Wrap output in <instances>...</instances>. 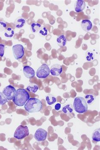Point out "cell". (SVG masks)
<instances>
[{"label":"cell","mask_w":100,"mask_h":150,"mask_svg":"<svg viewBox=\"0 0 100 150\" xmlns=\"http://www.w3.org/2000/svg\"><path fill=\"white\" fill-rule=\"evenodd\" d=\"M30 99L28 93L25 89L19 88L16 90L12 101L17 106L22 107Z\"/></svg>","instance_id":"cell-1"},{"label":"cell","mask_w":100,"mask_h":150,"mask_svg":"<svg viewBox=\"0 0 100 150\" xmlns=\"http://www.w3.org/2000/svg\"><path fill=\"white\" fill-rule=\"evenodd\" d=\"M25 109L29 113H35L39 112L42 109V102L36 98L29 99L24 105Z\"/></svg>","instance_id":"cell-2"},{"label":"cell","mask_w":100,"mask_h":150,"mask_svg":"<svg viewBox=\"0 0 100 150\" xmlns=\"http://www.w3.org/2000/svg\"><path fill=\"white\" fill-rule=\"evenodd\" d=\"M73 108L78 113H84L88 110V104L83 97H76L74 101Z\"/></svg>","instance_id":"cell-3"},{"label":"cell","mask_w":100,"mask_h":150,"mask_svg":"<svg viewBox=\"0 0 100 150\" xmlns=\"http://www.w3.org/2000/svg\"><path fill=\"white\" fill-rule=\"evenodd\" d=\"M29 135L28 128L26 126L20 125L16 129L14 137L17 139H22Z\"/></svg>","instance_id":"cell-4"},{"label":"cell","mask_w":100,"mask_h":150,"mask_svg":"<svg viewBox=\"0 0 100 150\" xmlns=\"http://www.w3.org/2000/svg\"><path fill=\"white\" fill-rule=\"evenodd\" d=\"M50 74V69L46 64H43L36 71V76L39 79H45L48 77Z\"/></svg>","instance_id":"cell-5"},{"label":"cell","mask_w":100,"mask_h":150,"mask_svg":"<svg viewBox=\"0 0 100 150\" xmlns=\"http://www.w3.org/2000/svg\"><path fill=\"white\" fill-rule=\"evenodd\" d=\"M12 51L14 57L16 60L22 58L24 55V49L23 46L22 44L14 45L12 46Z\"/></svg>","instance_id":"cell-6"},{"label":"cell","mask_w":100,"mask_h":150,"mask_svg":"<svg viewBox=\"0 0 100 150\" xmlns=\"http://www.w3.org/2000/svg\"><path fill=\"white\" fill-rule=\"evenodd\" d=\"M16 90L11 85L7 86L3 90L2 93L8 100H11L15 96Z\"/></svg>","instance_id":"cell-7"},{"label":"cell","mask_w":100,"mask_h":150,"mask_svg":"<svg viewBox=\"0 0 100 150\" xmlns=\"http://www.w3.org/2000/svg\"><path fill=\"white\" fill-rule=\"evenodd\" d=\"M47 136V132L44 129L39 128L36 131L34 137L38 142L46 140Z\"/></svg>","instance_id":"cell-8"},{"label":"cell","mask_w":100,"mask_h":150,"mask_svg":"<svg viewBox=\"0 0 100 150\" xmlns=\"http://www.w3.org/2000/svg\"><path fill=\"white\" fill-rule=\"evenodd\" d=\"M63 72L62 66L59 64L53 65L50 69V73L52 76H58Z\"/></svg>","instance_id":"cell-9"},{"label":"cell","mask_w":100,"mask_h":150,"mask_svg":"<svg viewBox=\"0 0 100 150\" xmlns=\"http://www.w3.org/2000/svg\"><path fill=\"white\" fill-rule=\"evenodd\" d=\"M23 72L25 76L27 78L31 79L35 76V71L29 66H25L23 69Z\"/></svg>","instance_id":"cell-10"},{"label":"cell","mask_w":100,"mask_h":150,"mask_svg":"<svg viewBox=\"0 0 100 150\" xmlns=\"http://www.w3.org/2000/svg\"><path fill=\"white\" fill-rule=\"evenodd\" d=\"M86 3L83 0H77L76 1L74 5V8L76 12H80L85 9Z\"/></svg>","instance_id":"cell-11"},{"label":"cell","mask_w":100,"mask_h":150,"mask_svg":"<svg viewBox=\"0 0 100 150\" xmlns=\"http://www.w3.org/2000/svg\"><path fill=\"white\" fill-rule=\"evenodd\" d=\"M81 26L84 31L88 32L92 29L93 24L89 20H84L81 23Z\"/></svg>","instance_id":"cell-12"},{"label":"cell","mask_w":100,"mask_h":150,"mask_svg":"<svg viewBox=\"0 0 100 150\" xmlns=\"http://www.w3.org/2000/svg\"><path fill=\"white\" fill-rule=\"evenodd\" d=\"M26 23V21L23 17H19L15 20L14 24L16 28L21 29L25 25Z\"/></svg>","instance_id":"cell-13"},{"label":"cell","mask_w":100,"mask_h":150,"mask_svg":"<svg viewBox=\"0 0 100 150\" xmlns=\"http://www.w3.org/2000/svg\"><path fill=\"white\" fill-rule=\"evenodd\" d=\"M56 42L59 46L63 47L66 45L67 39L64 35H60L57 37Z\"/></svg>","instance_id":"cell-14"},{"label":"cell","mask_w":100,"mask_h":150,"mask_svg":"<svg viewBox=\"0 0 100 150\" xmlns=\"http://www.w3.org/2000/svg\"><path fill=\"white\" fill-rule=\"evenodd\" d=\"M42 27V26L41 24L37 22H33L30 25V30L32 33L35 34L38 32Z\"/></svg>","instance_id":"cell-15"},{"label":"cell","mask_w":100,"mask_h":150,"mask_svg":"<svg viewBox=\"0 0 100 150\" xmlns=\"http://www.w3.org/2000/svg\"><path fill=\"white\" fill-rule=\"evenodd\" d=\"M46 101L49 105H52L57 101L56 98L51 94H48L46 97Z\"/></svg>","instance_id":"cell-16"},{"label":"cell","mask_w":100,"mask_h":150,"mask_svg":"<svg viewBox=\"0 0 100 150\" xmlns=\"http://www.w3.org/2000/svg\"><path fill=\"white\" fill-rule=\"evenodd\" d=\"M74 108L72 105L71 104H68L64 106L62 108V111L66 114H69L73 112Z\"/></svg>","instance_id":"cell-17"},{"label":"cell","mask_w":100,"mask_h":150,"mask_svg":"<svg viewBox=\"0 0 100 150\" xmlns=\"http://www.w3.org/2000/svg\"><path fill=\"white\" fill-rule=\"evenodd\" d=\"M26 89L28 92L35 93L38 91V85L35 83H30L28 85Z\"/></svg>","instance_id":"cell-18"},{"label":"cell","mask_w":100,"mask_h":150,"mask_svg":"<svg viewBox=\"0 0 100 150\" xmlns=\"http://www.w3.org/2000/svg\"><path fill=\"white\" fill-rule=\"evenodd\" d=\"M93 141L98 142L100 141V129L95 130L93 132L92 136Z\"/></svg>","instance_id":"cell-19"},{"label":"cell","mask_w":100,"mask_h":150,"mask_svg":"<svg viewBox=\"0 0 100 150\" xmlns=\"http://www.w3.org/2000/svg\"><path fill=\"white\" fill-rule=\"evenodd\" d=\"M15 34V32L14 30L11 27H9L6 29V31L4 32V35L6 37L11 38L14 37Z\"/></svg>","instance_id":"cell-20"},{"label":"cell","mask_w":100,"mask_h":150,"mask_svg":"<svg viewBox=\"0 0 100 150\" xmlns=\"http://www.w3.org/2000/svg\"><path fill=\"white\" fill-rule=\"evenodd\" d=\"M84 99L87 104H93V102L95 101L96 97L93 95L87 94L85 96Z\"/></svg>","instance_id":"cell-21"},{"label":"cell","mask_w":100,"mask_h":150,"mask_svg":"<svg viewBox=\"0 0 100 150\" xmlns=\"http://www.w3.org/2000/svg\"><path fill=\"white\" fill-rule=\"evenodd\" d=\"M95 55L94 53L91 51H87L86 52L85 58L87 61L91 62L95 59Z\"/></svg>","instance_id":"cell-22"},{"label":"cell","mask_w":100,"mask_h":150,"mask_svg":"<svg viewBox=\"0 0 100 150\" xmlns=\"http://www.w3.org/2000/svg\"><path fill=\"white\" fill-rule=\"evenodd\" d=\"M39 36L41 37H45L48 34V30L46 27H42L38 32Z\"/></svg>","instance_id":"cell-23"},{"label":"cell","mask_w":100,"mask_h":150,"mask_svg":"<svg viewBox=\"0 0 100 150\" xmlns=\"http://www.w3.org/2000/svg\"><path fill=\"white\" fill-rule=\"evenodd\" d=\"M8 100L4 96L2 92H0V105H3L7 102Z\"/></svg>","instance_id":"cell-24"},{"label":"cell","mask_w":100,"mask_h":150,"mask_svg":"<svg viewBox=\"0 0 100 150\" xmlns=\"http://www.w3.org/2000/svg\"><path fill=\"white\" fill-rule=\"evenodd\" d=\"M7 28V25L6 22L0 21V32H2L6 30Z\"/></svg>","instance_id":"cell-25"},{"label":"cell","mask_w":100,"mask_h":150,"mask_svg":"<svg viewBox=\"0 0 100 150\" xmlns=\"http://www.w3.org/2000/svg\"><path fill=\"white\" fill-rule=\"evenodd\" d=\"M5 46L4 44H0V57H2L4 55Z\"/></svg>","instance_id":"cell-26"},{"label":"cell","mask_w":100,"mask_h":150,"mask_svg":"<svg viewBox=\"0 0 100 150\" xmlns=\"http://www.w3.org/2000/svg\"><path fill=\"white\" fill-rule=\"evenodd\" d=\"M61 108V104L60 103H57V104L55 105V109L56 111H59Z\"/></svg>","instance_id":"cell-27"}]
</instances>
